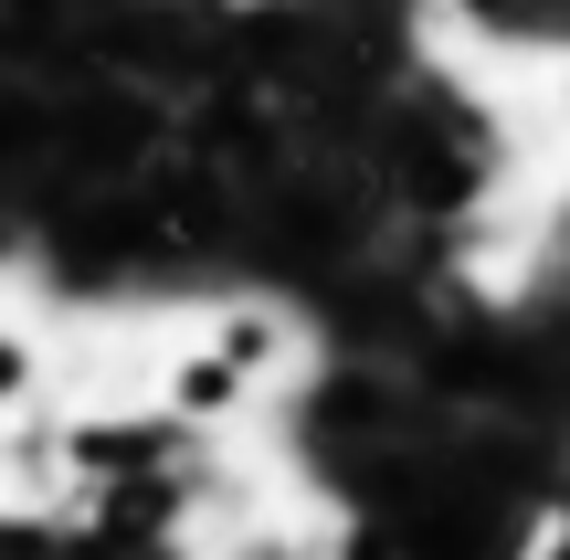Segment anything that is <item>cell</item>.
<instances>
[{"label": "cell", "instance_id": "cell-1", "mask_svg": "<svg viewBox=\"0 0 570 560\" xmlns=\"http://www.w3.org/2000/svg\"><path fill=\"white\" fill-rule=\"evenodd\" d=\"M53 413V328L21 307H0V423Z\"/></svg>", "mask_w": 570, "mask_h": 560}]
</instances>
